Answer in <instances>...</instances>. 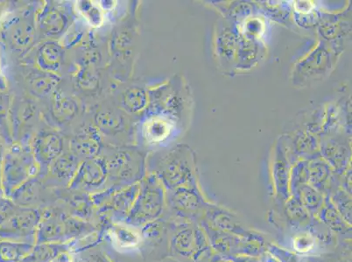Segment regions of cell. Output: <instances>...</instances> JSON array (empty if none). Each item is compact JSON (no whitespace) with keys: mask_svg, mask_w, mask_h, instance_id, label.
<instances>
[{"mask_svg":"<svg viewBox=\"0 0 352 262\" xmlns=\"http://www.w3.org/2000/svg\"><path fill=\"white\" fill-rule=\"evenodd\" d=\"M166 219L168 222V258L178 262H200L215 257L199 223Z\"/></svg>","mask_w":352,"mask_h":262,"instance_id":"cell-1","label":"cell"},{"mask_svg":"<svg viewBox=\"0 0 352 262\" xmlns=\"http://www.w3.org/2000/svg\"><path fill=\"white\" fill-rule=\"evenodd\" d=\"M98 230L91 222L75 218L59 209L44 211L36 233L37 244H65Z\"/></svg>","mask_w":352,"mask_h":262,"instance_id":"cell-2","label":"cell"},{"mask_svg":"<svg viewBox=\"0 0 352 262\" xmlns=\"http://www.w3.org/2000/svg\"><path fill=\"white\" fill-rule=\"evenodd\" d=\"M166 193L164 185L157 176H148L140 183L139 193L122 224L140 229L161 218L166 210Z\"/></svg>","mask_w":352,"mask_h":262,"instance_id":"cell-3","label":"cell"},{"mask_svg":"<svg viewBox=\"0 0 352 262\" xmlns=\"http://www.w3.org/2000/svg\"><path fill=\"white\" fill-rule=\"evenodd\" d=\"M155 175L166 191L198 185L194 156L186 146L179 147L166 155L156 166Z\"/></svg>","mask_w":352,"mask_h":262,"instance_id":"cell-4","label":"cell"},{"mask_svg":"<svg viewBox=\"0 0 352 262\" xmlns=\"http://www.w3.org/2000/svg\"><path fill=\"white\" fill-rule=\"evenodd\" d=\"M210 204L198 185L176 188L166 191V210L163 216L168 219L199 223L206 216Z\"/></svg>","mask_w":352,"mask_h":262,"instance_id":"cell-5","label":"cell"},{"mask_svg":"<svg viewBox=\"0 0 352 262\" xmlns=\"http://www.w3.org/2000/svg\"><path fill=\"white\" fill-rule=\"evenodd\" d=\"M333 67V53L324 41L306 57L296 64L293 73L294 84L307 87L321 81L329 75Z\"/></svg>","mask_w":352,"mask_h":262,"instance_id":"cell-6","label":"cell"},{"mask_svg":"<svg viewBox=\"0 0 352 262\" xmlns=\"http://www.w3.org/2000/svg\"><path fill=\"white\" fill-rule=\"evenodd\" d=\"M139 251L144 258L160 261L168 258V222L164 216L145 224L140 229Z\"/></svg>","mask_w":352,"mask_h":262,"instance_id":"cell-7","label":"cell"},{"mask_svg":"<svg viewBox=\"0 0 352 262\" xmlns=\"http://www.w3.org/2000/svg\"><path fill=\"white\" fill-rule=\"evenodd\" d=\"M99 225L103 231L104 238L107 237L117 250H139L142 242L139 229L122 223L111 222L104 219H100Z\"/></svg>","mask_w":352,"mask_h":262,"instance_id":"cell-8","label":"cell"},{"mask_svg":"<svg viewBox=\"0 0 352 262\" xmlns=\"http://www.w3.org/2000/svg\"><path fill=\"white\" fill-rule=\"evenodd\" d=\"M203 220L214 228L232 233L239 237H246L252 231L245 228L236 213L219 204L211 203Z\"/></svg>","mask_w":352,"mask_h":262,"instance_id":"cell-9","label":"cell"},{"mask_svg":"<svg viewBox=\"0 0 352 262\" xmlns=\"http://www.w3.org/2000/svg\"><path fill=\"white\" fill-rule=\"evenodd\" d=\"M108 178L107 165L100 159L92 158L80 166L73 178L75 189L95 190L105 184Z\"/></svg>","mask_w":352,"mask_h":262,"instance_id":"cell-10","label":"cell"},{"mask_svg":"<svg viewBox=\"0 0 352 262\" xmlns=\"http://www.w3.org/2000/svg\"><path fill=\"white\" fill-rule=\"evenodd\" d=\"M199 224L206 233L210 248L216 257L240 254L242 237L214 228L204 220H201Z\"/></svg>","mask_w":352,"mask_h":262,"instance_id":"cell-11","label":"cell"},{"mask_svg":"<svg viewBox=\"0 0 352 262\" xmlns=\"http://www.w3.org/2000/svg\"><path fill=\"white\" fill-rule=\"evenodd\" d=\"M273 180L278 199L286 202L290 195V168L283 147L276 151L273 164Z\"/></svg>","mask_w":352,"mask_h":262,"instance_id":"cell-12","label":"cell"},{"mask_svg":"<svg viewBox=\"0 0 352 262\" xmlns=\"http://www.w3.org/2000/svg\"><path fill=\"white\" fill-rule=\"evenodd\" d=\"M308 184L319 193L328 196L332 190V168L324 159L316 158L308 161Z\"/></svg>","mask_w":352,"mask_h":262,"instance_id":"cell-13","label":"cell"},{"mask_svg":"<svg viewBox=\"0 0 352 262\" xmlns=\"http://www.w3.org/2000/svg\"><path fill=\"white\" fill-rule=\"evenodd\" d=\"M131 156L126 153H118L105 162L108 178L111 180L130 183L140 176V168L133 165Z\"/></svg>","mask_w":352,"mask_h":262,"instance_id":"cell-14","label":"cell"},{"mask_svg":"<svg viewBox=\"0 0 352 262\" xmlns=\"http://www.w3.org/2000/svg\"><path fill=\"white\" fill-rule=\"evenodd\" d=\"M316 219L327 226L336 235H347L351 233V225L342 218L329 196L325 197L324 202H323Z\"/></svg>","mask_w":352,"mask_h":262,"instance_id":"cell-15","label":"cell"},{"mask_svg":"<svg viewBox=\"0 0 352 262\" xmlns=\"http://www.w3.org/2000/svg\"><path fill=\"white\" fill-rule=\"evenodd\" d=\"M322 155L336 174L344 175L350 161V152L344 145H340L336 140H329L322 145Z\"/></svg>","mask_w":352,"mask_h":262,"instance_id":"cell-16","label":"cell"},{"mask_svg":"<svg viewBox=\"0 0 352 262\" xmlns=\"http://www.w3.org/2000/svg\"><path fill=\"white\" fill-rule=\"evenodd\" d=\"M174 123L164 117H149L143 124V136L150 143H159L164 141L171 135Z\"/></svg>","mask_w":352,"mask_h":262,"instance_id":"cell-17","label":"cell"},{"mask_svg":"<svg viewBox=\"0 0 352 262\" xmlns=\"http://www.w3.org/2000/svg\"><path fill=\"white\" fill-rule=\"evenodd\" d=\"M291 247L294 254L300 257H318L322 248L321 243L309 229L298 230L291 239Z\"/></svg>","mask_w":352,"mask_h":262,"instance_id":"cell-18","label":"cell"},{"mask_svg":"<svg viewBox=\"0 0 352 262\" xmlns=\"http://www.w3.org/2000/svg\"><path fill=\"white\" fill-rule=\"evenodd\" d=\"M291 196L296 198L314 218L318 215L325 199L324 195L309 184L300 185L291 193Z\"/></svg>","mask_w":352,"mask_h":262,"instance_id":"cell-19","label":"cell"},{"mask_svg":"<svg viewBox=\"0 0 352 262\" xmlns=\"http://www.w3.org/2000/svg\"><path fill=\"white\" fill-rule=\"evenodd\" d=\"M285 213L291 226L296 231L308 229L316 219L293 196L285 202Z\"/></svg>","mask_w":352,"mask_h":262,"instance_id":"cell-20","label":"cell"},{"mask_svg":"<svg viewBox=\"0 0 352 262\" xmlns=\"http://www.w3.org/2000/svg\"><path fill=\"white\" fill-rule=\"evenodd\" d=\"M239 35L230 28H223L217 37V53L221 60L235 62L238 51Z\"/></svg>","mask_w":352,"mask_h":262,"instance_id":"cell-21","label":"cell"},{"mask_svg":"<svg viewBox=\"0 0 352 262\" xmlns=\"http://www.w3.org/2000/svg\"><path fill=\"white\" fill-rule=\"evenodd\" d=\"M63 58L62 47L54 43H47L38 52L37 62L41 69L47 72L57 71Z\"/></svg>","mask_w":352,"mask_h":262,"instance_id":"cell-22","label":"cell"},{"mask_svg":"<svg viewBox=\"0 0 352 262\" xmlns=\"http://www.w3.org/2000/svg\"><path fill=\"white\" fill-rule=\"evenodd\" d=\"M258 41L248 39L240 34L235 60L236 68L242 69L252 68L258 62Z\"/></svg>","mask_w":352,"mask_h":262,"instance_id":"cell-23","label":"cell"},{"mask_svg":"<svg viewBox=\"0 0 352 262\" xmlns=\"http://www.w3.org/2000/svg\"><path fill=\"white\" fill-rule=\"evenodd\" d=\"M62 149V140L56 134L44 136L36 143V154L41 162L54 160L58 158Z\"/></svg>","mask_w":352,"mask_h":262,"instance_id":"cell-24","label":"cell"},{"mask_svg":"<svg viewBox=\"0 0 352 262\" xmlns=\"http://www.w3.org/2000/svg\"><path fill=\"white\" fill-rule=\"evenodd\" d=\"M78 110L75 100L63 93H56L53 101V113L57 120L67 121L72 119Z\"/></svg>","mask_w":352,"mask_h":262,"instance_id":"cell-25","label":"cell"},{"mask_svg":"<svg viewBox=\"0 0 352 262\" xmlns=\"http://www.w3.org/2000/svg\"><path fill=\"white\" fill-rule=\"evenodd\" d=\"M70 146L75 154L89 158H94L100 148L98 140L92 134L89 133L76 136Z\"/></svg>","mask_w":352,"mask_h":262,"instance_id":"cell-26","label":"cell"},{"mask_svg":"<svg viewBox=\"0 0 352 262\" xmlns=\"http://www.w3.org/2000/svg\"><path fill=\"white\" fill-rule=\"evenodd\" d=\"M267 241L261 233L252 230L246 237H242L240 254L261 257L267 252Z\"/></svg>","mask_w":352,"mask_h":262,"instance_id":"cell-27","label":"cell"},{"mask_svg":"<svg viewBox=\"0 0 352 262\" xmlns=\"http://www.w3.org/2000/svg\"><path fill=\"white\" fill-rule=\"evenodd\" d=\"M34 245L25 242L6 243L2 245L1 257L6 262H18L30 254Z\"/></svg>","mask_w":352,"mask_h":262,"instance_id":"cell-28","label":"cell"},{"mask_svg":"<svg viewBox=\"0 0 352 262\" xmlns=\"http://www.w3.org/2000/svg\"><path fill=\"white\" fill-rule=\"evenodd\" d=\"M147 102H148V97L146 92L142 88H130L123 95L124 107L132 113H138L145 110Z\"/></svg>","mask_w":352,"mask_h":262,"instance_id":"cell-29","label":"cell"},{"mask_svg":"<svg viewBox=\"0 0 352 262\" xmlns=\"http://www.w3.org/2000/svg\"><path fill=\"white\" fill-rule=\"evenodd\" d=\"M263 18L252 15L242 21L240 34L248 39L258 41L263 38L267 32V25Z\"/></svg>","mask_w":352,"mask_h":262,"instance_id":"cell-30","label":"cell"},{"mask_svg":"<svg viewBox=\"0 0 352 262\" xmlns=\"http://www.w3.org/2000/svg\"><path fill=\"white\" fill-rule=\"evenodd\" d=\"M75 160L69 156H58L54 159L51 174L59 180H70L78 171ZM73 180V178H72Z\"/></svg>","mask_w":352,"mask_h":262,"instance_id":"cell-31","label":"cell"},{"mask_svg":"<svg viewBox=\"0 0 352 262\" xmlns=\"http://www.w3.org/2000/svg\"><path fill=\"white\" fill-rule=\"evenodd\" d=\"M328 196L345 222L351 225V195L348 194L346 191H344L342 188L339 187L338 189L336 188L334 191H331Z\"/></svg>","mask_w":352,"mask_h":262,"instance_id":"cell-32","label":"cell"},{"mask_svg":"<svg viewBox=\"0 0 352 262\" xmlns=\"http://www.w3.org/2000/svg\"><path fill=\"white\" fill-rule=\"evenodd\" d=\"M66 24L65 16L57 10H51L47 12L41 21L43 29L49 35L60 34L65 28Z\"/></svg>","mask_w":352,"mask_h":262,"instance_id":"cell-33","label":"cell"},{"mask_svg":"<svg viewBox=\"0 0 352 262\" xmlns=\"http://www.w3.org/2000/svg\"><path fill=\"white\" fill-rule=\"evenodd\" d=\"M78 9L82 17L88 21L92 27H98L104 23V14L98 5L91 1H79Z\"/></svg>","mask_w":352,"mask_h":262,"instance_id":"cell-34","label":"cell"},{"mask_svg":"<svg viewBox=\"0 0 352 262\" xmlns=\"http://www.w3.org/2000/svg\"><path fill=\"white\" fill-rule=\"evenodd\" d=\"M16 201L21 206L32 209V206L38 201V184L36 181H30L18 191L15 197Z\"/></svg>","mask_w":352,"mask_h":262,"instance_id":"cell-35","label":"cell"},{"mask_svg":"<svg viewBox=\"0 0 352 262\" xmlns=\"http://www.w3.org/2000/svg\"><path fill=\"white\" fill-rule=\"evenodd\" d=\"M344 28L337 19L322 21L319 25V34L326 40H338L344 36Z\"/></svg>","mask_w":352,"mask_h":262,"instance_id":"cell-36","label":"cell"},{"mask_svg":"<svg viewBox=\"0 0 352 262\" xmlns=\"http://www.w3.org/2000/svg\"><path fill=\"white\" fill-rule=\"evenodd\" d=\"M96 123L101 130L111 131L118 130L122 126V121L118 115L109 110L99 111L96 116Z\"/></svg>","mask_w":352,"mask_h":262,"instance_id":"cell-37","label":"cell"},{"mask_svg":"<svg viewBox=\"0 0 352 262\" xmlns=\"http://www.w3.org/2000/svg\"><path fill=\"white\" fill-rule=\"evenodd\" d=\"M57 78L53 73H45L43 75H36L31 80V84L35 89V91L40 94L46 95L50 93L56 87Z\"/></svg>","mask_w":352,"mask_h":262,"instance_id":"cell-38","label":"cell"},{"mask_svg":"<svg viewBox=\"0 0 352 262\" xmlns=\"http://www.w3.org/2000/svg\"><path fill=\"white\" fill-rule=\"evenodd\" d=\"M283 2H265L264 11L273 20L284 22L289 20L290 9L289 5L283 4Z\"/></svg>","mask_w":352,"mask_h":262,"instance_id":"cell-39","label":"cell"},{"mask_svg":"<svg viewBox=\"0 0 352 262\" xmlns=\"http://www.w3.org/2000/svg\"><path fill=\"white\" fill-rule=\"evenodd\" d=\"M267 252L280 262H300L298 255L274 243H267Z\"/></svg>","mask_w":352,"mask_h":262,"instance_id":"cell-40","label":"cell"},{"mask_svg":"<svg viewBox=\"0 0 352 262\" xmlns=\"http://www.w3.org/2000/svg\"><path fill=\"white\" fill-rule=\"evenodd\" d=\"M294 16L296 23L305 28L315 27L321 21V14L316 9L309 12H294Z\"/></svg>","mask_w":352,"mask_h":262,"instance_id":"cell-41","label":"cell"},{"mask_svg":"<svg viewBox=\"0 0 352 262\" xmlns=\"http://www.w3.org/2000/svg\"><path fill=\"white\" fill-rule=\"evenodd\" d=\"M34 37V29L30 25L25 24L16 29L14 35V40L20 47H25L30 45Z\"/></svg>","mask_w":352,"mask_h":262,"instance_id":"cell-42","label":"cell"},{"mask_svg":"<svg viewBox=\"0 0 352 262\" xmlns=\"http://www.w3.org/2000/svg\"><path fill=\"white\" fill-rule=\"evenodd\" d=\"M296 145V152H300V154L312 152L314 150L318 149V147H316V139L313 136L309 135V134L300 133L298 137H297Z\"/></svg>","mask_w":352,"mask_h":262,"instance_id":"cell-43","label":"cell"},{"mask_svg":"<svg viewBox=\"0 0 352 262\" xmlns=\"http://www.w3.org/2000/svg\"><path fill=\"white\" fill-rule=\"evenodd\" d=\"M78 82L80 87L89 91L95 89L98 84L97 76L88 69H83L78 73Z\"/></svg>","mask_w":352,"mask_h":262,"instance_id":"cell-44","label":"cell"},{"mask_svg":"<svg viewBox=\"0 0 352 262\" xmlns=\"http://www.w3.org/2000/svg\"><path fill=\"white\" fill-rule=\"evenodd\" d=\"M213 261L217 262H262L261 257H250V255L238 254L227 257H214Z\"/></svg>","mask_w":352,"mask_h":262,"instance_id":"cell-45","label":"cell"},{"mask_svg":"<svg viewBox=\"0 0 352 262\" xmlns=\"http://www.w3.org/2000/svg\"><path fill=\"white\" fill-rule=\"evenodd\" d=\"M72 262H96L94 252L88 255H86L85 252L74 254Z\"/></svg>","mask_w":352,"mask_h":262,"instance_id":"cell-46","label":"cell"},{"mask_svg":"<svg viewBox=\"0 0 352 262\" xmlns=\"http://www.w3.org/2000/svg\"><path fill=\"white\" fill-rule=\"evenodd\" d=\"M342 189L351 195V169L349 167L344 172V180H342Z\"/></svg>","mask_w":352,"mask_h":262,"instance_id":"cell-47","label":"cell"},{"mask_svg":"<svg viewBox=\"0 0 352 262\" xmlns=\"http://www.w3.org/2000/svg\"><path fill=\"white\" fill-rule=\"evenodd\" d=\"M96 262H114L103 251H94Z\"/></svg>","mask_w":352,"mask_h":262,"instance_id":"cell-48","label":"cell"},{"mask_svg":"<svg viewBox=\"0 0 352 262\" xmlns=\"http://www.w3.org/2000/svg\"><path fill=\"white\" fill-rule=\"evenodd\" d=\"M300 262H325L319 257H308L300 258Z\"/></svg>","mask_w":352,"mask_h":262,"instance_id":"cell-49","label":"cell"}]
</instances>
